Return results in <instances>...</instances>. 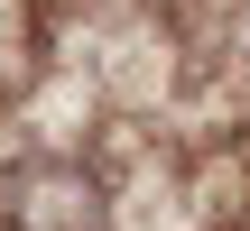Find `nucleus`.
<instances>
[{
    "label": "nucleus",
    "mask_w": 250,
    "mask_h": 231,
    "mask_svg": "<svg viewBox=\"0 0 250 231\" xmlns=\"http://www.w3.org/2000/svg\"><path fill=\"white\" fill-rule=\"evenodd\" d=\"M0 231H111V185L83 157H19L0 176Z\"/></svg>",
    "instance_id": "f257e3e1"
},
{
    "label": "nucleus",
    "mask_w": 250,
    "mask_h": 231,
    "mask_svg": "<svg viewBox=\"0 0 250 231\" xmlns=\"http://www.w3.org/2000/svg\"><path fill=\"white\" fill-rule=\"evenodd\" d=\"M37 56H46V19H37V0H0V102L37 74Z\"/></svg>",
    "instance_id": "f03ea898"
}]
</instances>
